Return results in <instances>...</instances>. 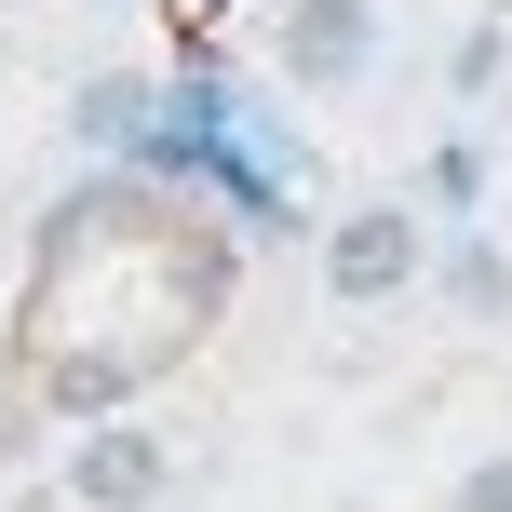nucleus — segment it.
Here are the masks:
<instances>
[{
	"instance_id": "7ed1b4c3",
	"label": "nucleus",
	"mask_w": 512,
	"mask_h": 512,
	"mask_svg": "<svg viewBox=\"0 0 512 512\" xmlns=\"http://www.w3.org/2000/svg\"><path fill=\"white\" fill-rule=\"evenodd\" d=\"M364 54H378V14L364 0H297L283 14V81H310V95L324 81H364Z\"/></svg>"
},
{
	"instance_id": "39448f33",
	"label": "nucleus",
	"mask_w": 512,
	"mask_h": 512,
	"mask_svg": "<svg viewBox=\"0 0 512 512\" xmlns=\"http://www.w3.org/2000/svg\"><path fill=\"white\" fill-rule=\"evenodd\" d=\"M459 512H512V445H499V459H472V472H459Z\"/></svg>"
},
{
	"instance_id": "20e7f679",
	"label": "nucleus",
	"mask_w": 512,
	"mask_h": 512,
	"mask_svg": "<svg viewBox=\"0 0 512 512\" xmlns=\"http://www.w3.org/2000/svg\"><path fill=\"white\" fill-rule=\"evenodd\" d=\"M149 122V95H135V81H95V95H81V135H135Z\"/></svg>"
},
{
	"instance_id": "f03ea898",
	"label": "nucleus",
	"mask_w": 512,
	"mask_h": 512,
	"mask_svg": "<svg viewBox=\"0 0 512 512\" xmlns=\"http://www.w3.org/2000/svg\"><path fill=\"white\" fill-rule=\"evenodd\" d=\"M68 499H81V512H149V499H162V432H135V418L81 432V445H68Z\"/></svg>"
},
{
	"instance_id": "f257e3e1",
	"label": "nucleus",
	"mask_w": 512,
	"mask_h": 512,
	"mask_svg": "<svg viewBox=\"0 0 512 512\" xmlns=\"http://www.w3.org/2000/svg\"><path fill=\"white\" fill-rule=\"evenodd\" d=\"M418 256H432V243H418L405 203H351V216L324 230V297L378 310V297H405V283H418Z\"/></svg>"
}]
</instances>
